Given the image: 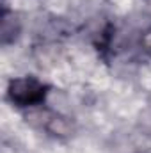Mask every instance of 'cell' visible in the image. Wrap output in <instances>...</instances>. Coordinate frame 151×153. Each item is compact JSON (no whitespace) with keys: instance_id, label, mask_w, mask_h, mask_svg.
I'll list each match as a JSON object with an SVG mask.
<instances>
[{"instance_id":"obj_1","label":"cell","mask_w":151,"mask_h":153,"mask_svg":"<svg viewBox=\"0 0 151 153\" xmlns=\"http://www.w3.org/2000/svg\"><path fill=\"white\" fill-rule=\"evenodd\" d=\"M50 87L36 76L13 78L7 85V98L18 109H36L44 103Z\"/></svg>"},{"instance_id":"obj_2","label":"cell","mask_w":151,"mask_h":153,"mask_svg":"<svg viewBox=\"0 0 151 153\" xmlns=\"http://www.w3.org/2000/svg\"><path fill=\"white\" fill-rule=\"evenodd\" d=\"M30 119L38 123L41 130H44L46 134H50L53 137L71 135V132H73L71 123L66 117H62L61 114H55L52 111H36L30 114Z\"/></svg>"},{"instance_id":"obj_3","label":"cell","mask_w":151,"mask_h":153,"mask_svg":"<svg viewBox=\"0 0 151 153\" xmlns=\"http://www.w3.org/2000/svg\"><path fill=\"white\" fill-rule=\"evenodd\" d=\"M20 30H21V25H20L18 16H16L14 13L4 11V13H2V30H0V32H2V43H4V45L13 43L14 39L18 38Z\"/></svg>"},{"instance_id":"obj_4","label":"cell","mask_w":151,"mask_h":153,"mask_svg":"<svg viewBox=\"0 0 151 153\" xmlns=\"http://www.w3.org/2000/svg\"><path fill=\"white\" fill-rule=\"evenodd\" d=\"M139 45H141V50H142L148 57H151V27L150 29H146V30L141 34Z\"/></svg>"}]
</instances>
